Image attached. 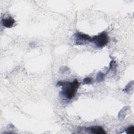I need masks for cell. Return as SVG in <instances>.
Listing matches in <instances>:
<instances>
[{
	"instance_id": "cell-1",
	"label": "cell",
	"mask_w": 134,
	"mask_h": 134,
	"mask_svg": "<svg viewBox=\"0 0 134 134\" xmlns=\"http://www.w3.org/2000/svg\"><path fill=\"white\" fill-rule=\"evenodd\" d=\"M80 83L76 79L72 82H66L63 84L62 90L61 92L62 96L69 100L72 99L75 95Z\"/></svg>"
},
{
	"instance_id": "cell-2",
	"label": "cell",
	"mask_w": 134,
	"mask_h": 134,
	"mask_svg": "<svg viewBox=\"0 0 134 134\" xmlns=\"http://www.w3.org/2000/svg\"><path fill=\"white\" fill-rule=\"evenodd\" d=\"M91 42H93L98 48L103 47L106 46L109 42V37L107 32H103L98 35L91 38Z\"/></svg>"
},
{
	"instance_id": "cell-3",
	"label": "cell",
	"mask_w": 134,
	"mask_h": 134,
	"mask_svg": "<svg viewBox=\"0 0 134 134\" xmlns=\"http://www.w3.org/2000/svg\"><path fill=\"white\" fill-rule=\"evenodd\" d=\"M87 41L91 42V38H90L88 35L82 33H78L76 35L75 42H79V44H84L85 42H87Z\"/></svg>"
},
{
	"instance_id": "cell-4",
	"label": "cell",
	"mask_w": 134,
	"mask_h": 134,
	"mask_svg": "<svg viewBox=\"0 0 134 134\" xmlns=\"http://www.w3.org/2000/svg\"><path fill=\"white\" fill-rule=\"evenodd\" d=\"M86 130L88 131L90 133L94 134H103L106 133L102 127L98 126H94L93 127H88L86 129Z\"/></svg>"
},
{
	"instance_id": "cell-5",
	"label": "cell",
	"mask_w": 134,
	"mask_h": 134,
	"mask_svg": "<svg viewBox=\"0 0 134 134\" xmlns=\"http://www.w3.org/2000/svg\"><path fill=\"white\" fill-rule=\"evenodd\" d=\"M15 23L14 19L11 17H7L6 18H3L2 19V23L3 25L7 28L12 27Z\"/></svg>"
},
{
	"instance_id": "cell-6",
	"label": "cell",
	"mask_w": 134,
	"mask_h": 134,
	"mask_svg": "<svg viewBox=\"0 0 134 134\" xmlns=\"http://www.w3.org/2000/svg\"><path fill=\"white\" fill-rule=\"evenodd\" d=\"M126 132L128 134H133L134 133V127L133 126L131 125L128 127L126 130Z\"/></svg>"
}]
</instances>
